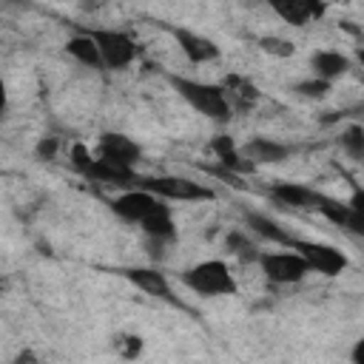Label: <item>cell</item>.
<instances>
[{
    "label": "cell",
    "instance_id": "6da1fadb",
    "mask_svg": "<svg viewBox=\"0 0 364 364\" xmlns=\"http://www.w3.org/2000/svg\"><path fill=\"white\" fill-rule=\"evenodd\" d=\"M168 82L173 85V91L193 108L199 111L202 117L213 119V122H228L233 117V105L225 94L222 85L216 82H202V80H191V77H179V74H171Z\"/></svg>",
    "mask_w": 364,
    "mask_h": 364
},
{
    "label": "cell",
    "instance_id": "7a4b0ae2",
    "mask_svg": "<svg viewBox=\"0 0 364 364\" xmlns=\"http://www.w3.org/2000/svg\"><path fill=\"white\" fill-rule=\"evenodd\" d=\"M182 284L188 290H193L196 296H205V299L236 296V290H239L228 262H222V259H205V262L188 267L182 273Z\"/></svg>",
    "mask_w": 364,
    "mask_h": 364
},
{
    "label": "cell",
    "instance_id": "3957f363",
    "mask_svg": "<svg viewBox=\"0 0 364 364\" xmlns=\"http://www.w3.org/2000/svg\"><path fill=\"white\" fill-rule=\"evenodd\" d=\"M68 159H71L74 171H80L91 182H102V185H134V179H136V171L134 168L117 165V162H111V159H105L100 154L91 156L82 142H74L71 145Z\"/></svg>",
    "mask_w": 364,
    "mask_h": 364
},
{
    "label": "cell",
    "instance_id": "277c9868",
    "mask_svg": "<svg viewBox=\"0 0 364 364\" xmlns=\"http://www.w3.org/2000/svg\"><path fill=\"white\" fill-rule=\"evenodd\" d=\"M136 188H145L151 191L154 196L159 199H173V202H210L216 193L213 188L202 185V182H193L188 176H139L134 179Z\"/></svg>",
    "mask_w": 364,
    "mask_h": 364
},
{
    "label": "cell",
    "instance_id": "5b68a950",
    "mask_svg": "<svg viewBox=\"0 0 364 364\" xmlns=\"http://www.w3.org/2000/svg\"><path fill=\"white\" fill-rule=\"evenodd\" d=\"M85 34L94 40V46L100 51V60H102V68L122 71L139 54L134 37L125 34V31H119V28H85Z\"/></svg>",
    "mask_w": 364,
    "mask_h": 364
},
{
    "label": "cell",
    "instance_id": "8992f818",
    "mask_svg": "<svg viewBox=\"0 0 364 364\" xmlns=\"http://www.w3.org/2000/svg\"><path fill=\"white\" fill-rule=\"evenodd\" d=\"M256 262L273 284H296L310 273V264L293 247H287V250H262Z\"/></svg>",
    "mask_w": 364,
    "mask_h": 364
},
{
    "label": "cell",
    "instance_id": "52a82bcc",
    "mask_svg": "<svg viewBox=\"0 0 364 364\" xmlns=\"http://www.w3.org/2000/svg\"><path fill=\"white\" fill-rule=\"evenodd\" d=\"M293 250H299L304 256V262L310 264V273H321V276H338L347 270L350 259L344 250H338L336 245H327V242H310V239H299L293 236L290 242Z\"/></svg>",
    "mask_w": 364,
    "mask_h": 364
},
{
    "label": "cell",
    "instance_id": "ba28073f",
    "mask_svg": "<svg viewBox=\"0 0 364 364\" xmlns=\"http://www.w3.org/2000/svg\"><path fill=\"white\" fill-rule=\"evenodd\" d=\"M156 202H159V196H154L151 191L134 188V191H125V193L114 196V199L108 202V208H111V213H114L117 219H122V222H128V225H139V222L156 208Z\"/></svg>",
    "mask_w": 364,
    "mask_h": 364
},
{
    "label": "cell",
    "instance_id": "9c48e42d",
    "mask_svg": "<svg viewBox=\"0 0 364 364\" xmlns=\"http://www.w3.org/2000/svg\"><path fill=\"white\" fill-rule=\"evenodd\" d=\"M273 14L284 20L287 26H307L313 20H321L327 14V0H267Z\"/></svg>",
    "mask_w": 364,
    "mask_h": 364
},
{
    "label": "cell",
    "instance_id": "30bf717a",
    "mask_svg": "<svg viewBox=\"0 0 364 364\" xmlns=\"http://www.w3.org/2000/svg\"><path fill=\"white\" fill-rule=\"evenodd\" d=\"M97 154L105 156V159H111V162H117V165L134 168V165L139 162V156H142V148H139L131 136H125V134H119V131H108V134L100 136Z\"/></svg>",
    "mask_w": 364,
    "mask_h": 364
},
{
    "label": "cell",
    "instance_id": "8fae6325",
    "mask_svg": "<svg viewBox=\"0 0 364 364\" xmlns=\"http://www.w3.org/2000/svg\"><path fill=\"white\" fill-rule=\"evenodd\" d=\"M139 228H142V233L148 236V242L156 245V247H162V245H168V242L176 239L173 213H171V205H165V199L156 202V208L139 222Z\"/></svg>",
    "mask_w": 364,
    "mask_h": 364
},
{
    "label": "cell",
    "instance_id": "7c38bea8",
    "mask_svg": "<svg viewBox=\"0 0 364 364\" xmlns=\"http://www.w3.org/2000/svg\"><path fill=\"white\" fill-rule=\"evenodd\" d=\"M171 34H173V40H176L179 51H182V54H185V57H188L193 65L213 63V60L219 57V46H216L213 40L202 37V34H193V31L179 28V26H173V28H171Z\"/></svg>",
    "mask_w": 364,
    "mask_h": 364
},
{
    "label": "cell",
    "instance_id": "4fadbf2b",
    "mask_svg": "<svg viewBox=\"0 0 364 364\" xmlns=\"http://www.w3.org/2000/svg\"><path fill=\"white\" fill-rule=\"evenodd\" d=\"M122 276H125L131 284H136L142 293L176 304L173 287H171V282H168V276H165L162 270H156V267H128V270H122Z\"/></svg>",
    "mask_w": 364,
    "mask_h": 364
},
{
    "label": "cell",
    "instance_id": "5bb4252c",
    "mask_svg": "<svg viewBox=\"0 0 364 364\" xmlns=\"http://www.w3.org/2000/svg\"><path fill=\"white\" fill-rule=\"evenodd\" d=\"M293 154L290 145L279 142V139H267V136H253L247 139V145L242 148V156L250 159L253 165H279Z\"/></svg>",
    "mask_w": 364,
    "mask_h": 364
},
{
    "label": "cell",
    "instance_id": "9a60e30c",
    "mask_svg": "<svg viewBox=\"0 0 364 364\" xmlns=\"http://www.w3.org/2000/svg\"><path fill=\"white\" fill-rule=\"evenodd\" d=\"M270 196L282 208H293V210H316V202H318V191L299 182H276L270 188Z\"/></svg>",
    "mask_w": 364,
    "mask_h": 364
},
{
    "label": "cell",
    "instance_id": "2e32d148",
    "mask_svg": "<svg viewBox=\"0 0 364 364\" xmlns=\"http://www.w3.org/2000/svg\"><path fill=\"white\" fill-rule=\"evenodd\" d=\"M310 65H313L316 77L333 82L336 77H341V74L350 71V57L341 54V51H336V48H318V51H313Z\"/></svg>",
    "mask_w": 364,
    "mask_h": 364
},
{
    "label": "cell",
    "instance_id": "e0dca14e",
    "mask_svg": "<svg viewBox=\"0 0 364 364\" xmlns=\"http://www.w3.org/2000/svg\"><path fill=\"white\" fill-rule=\"evenodd\" d=\"M245 225L250 228V233H256V236H262V239H267V242H273V245L290 247V242H293V236H290L276 219H270V216H264V213L245 210Z\"/></svg>",
    "mask_w": 364,
    "mask_h": 364
},
{
    "label": "cell",
    "instance_id": "ac0fdd59",
    "mask_svg": "<svg viewBox=\"0 0 364 364\" xmlns=\"http://www.w3.org/2000/svg\"><path fill=\"white\" fill-rule=\"evenodd\" d=\"M65 54H71V57H74L80 65H85V68H102L100 51H97L94 40H91L85 31H80V34H74V37L65 40Z\"/></svg>",
    "mask_w": 364,
    "mask_h": 364
},
{
    "label": "cell",
    "instance_id": "d6986e66",
    "mask_svg": "<svg viewBox=\"0 0 364 364\" xmlns=\"http://www.w3.org/2000/svg\"><path fill=\"white\" fill-rule=\"evenodd\" d=\"M222 88H225V94H228V100H230V105H233V100L242 105V108H247L256 97H259V88L250 82V80H245V77H236V74H230V77H225V82H222Z\"/></svg>",
    "mask_w": 364,
    "mask_h": 364
},
{
    "label": "cell",
    "instance_id": "ffe728a7",
    "mask_svg": "<svg viewBox=\"0 0 364 364\" xmlns=\"http://www.w3.org/2000/svg\"><path fill=\"white\" fill-rule=\"evenodd\" d=\"M225 245H228V250L236 256V259H242V262H256L259 259V245L247 236V233H242V230H230L228 236H225Z\"/></svg>",
    "mask_w": 364,
    "mask_h": 364
},
{
    "label": "cell",
    "instance_id": "44dd1931",
    "mask_svg": "<svg viewBox=\"0 0 364 364\" xmlns=\"http://www.w3.org/2000/svg\"><path fill=\"white\" fill-rule=\"evenodd\" d=\"M341 148H344L353 159H361V156H364V128H361L358 122H353V125H347V128L341 131Z\"/></svg>",
    "mask_w": 364,
    "mask_h": 364
},
{
    "label": "cell",
    "instance_id": "7402d4cb",
    "mask_svg": "<svg viewBox=\"0 0 364 364\" xmlns=\"http://www.w3.org/2000/svg\"><path fill=\"white\" fill-rule=\"evenodd\" d=\"M259 48L270 57H293L296 54V46L287 40V37H276V34H264L259 37Z\"/></svg>",
    "mask_w": 364,
    "mask_h": 364
},
{
    "label": "cell",
    "instance_id": "603a6c76",
    "mask_svg": "<svg viewBox=\"0 0 364 364\" xmlns=\"http://www.w3.org/2000/svg\"><path fill=\"white\" fill-rule=\"evenodd\" d=\"M330 85H333V82H327V80H321V77H313V80H301V82H296V91H299L301 97L321 100V97H327Z\"/></svg>",
    "mask_w": 364,
    "mask_h": 364
},
{
    "label": "cell",
    "instance_id": "cb8c5ba5",
    "mask_svg": "<svg viewBox=\"0 0 364 364\" xmlns=\"http://www.w3.org/2000/svg\"><path fill=\"white\" fill-rule=\"evenodd\" d=\"M114 347H117L119 355H125V358H136V355L142 353V338H139V336H119V338L114 341Z\"/></svg>",
    "mask_w": 364,
    "mask_h": 364
},
{
    "label": "cell",
    "instance_id": "d4e9b609",
    "mask_svg": "<svg viewBox=\"0 0 364 364\" xmlns=\"http://www.w3.org/2000/svg\"><path fill=\"white\" fill-rule=\"evenodd\" d=\"M57 151H60V139L57 136H43L37 142V148H34L37 159H43V162H54L57 159Z\"/></svg>",
    "mask_w": 364,
    "mask_h": 364
},
{
    "label": "cell",
    "instance_id": "484cf974",
    "mask_svg": "<svg viewBox=\"0 0 364 364\" xmlns=\"http://www.w3.org/2000/svg\"><path fill=\"white\" fill-rule=\"evenodd\" d=\"M6 108H9V88H6V82L0 77V117H6Z\"/></svg>",
    "mask_w": 364,
    "mask_h": 364
}]
</instances>
